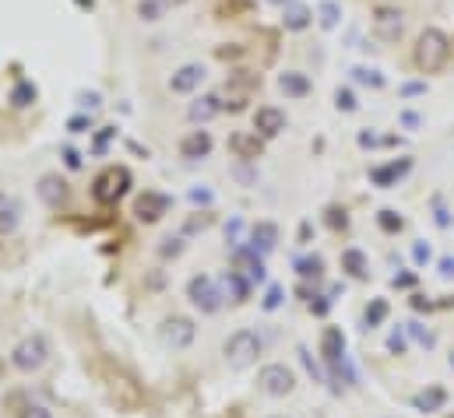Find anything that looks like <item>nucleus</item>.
<instances>
[{
  "mask_svg": "<svg viewBox=\"0 0 454 418\" xmlns=\"http://www.w3.org/2000/svg\"><path fill=\"white\" fill-rule=\"evenodd\" d=\"M78 102H81V109H99V106H102V95H99V92H81Z\"/></svg>",
  "mask_w": 454,
  "mask_h": 418,
  "instance_id": "nucleus-40",
  "label": "nucleus"
},
{
  "mask_svg": "<svg viewBox=\"0 0 454 418\" xmlns=\"http://www.w3.org/2000/svg\"><path fill=\"white\" fill-rule=\"evenodd\" d=\"M300 358H303V365H307V372H310V376H314L317 383H328V376L321 372V365H317V362L310 358V351H307V348H300Z\"/></svg>",
  "mask_w": 454,
  "mask_h": 418,
  "instance_id": "nucleus-37",
  "label": "nucleus"
},
{
  "mask_svg": "<svg viewBox=\"0 0 454 418\" xmlns=\"http://www.w3.org/2000/svg\"><path fill=\"white\" fill-rule=\"evenodd\" d=\"M39 197H43L50 207H60V204L67 200V183H64L60 176H53V172H50V176H43V179H39Z\"/></svg>",
  "mask_w": 454,
  "mask_h": 418,
  "instance_id": "nucleus-21",
  "label": "nucleus"
},
{
  "mask_svg": "<svg viewBox=\"0 0 454 418\" xmlns=\"http://www.w3.org/2000/svg\"><path fill=\"white\" fill-rule=\"evenodd\" d=\"M412 169V158H398V162H387V165H377V169H370V179H373V186H394L405 172Z\"/></svg>",
  "mask_w": 454,
  "mask_h": 418,
  "instance_id": "nucleus-18",
  "label": "nucleus"
},
{
  "mask_svg": "<svg viewBox=\"0 0 454 418\" xmlns=\"http://www.w3.org/2000/svg\"><path fill=\"white\" fill-rule=\"evenodd\" d=\"M204 78H208L204 64H183V67H176L169 74V92L173 95H194L204 85Z\"/></svg>",
  "mask_w": 454,
  "mask_h": 418,
  "instance_id": "nucleus-9",
  "label": "nucleus"
},
{
  "mask_svg": "<svg viewBox=\"0 0 454 418\" xmlns=\"http://www.w3.org/2000/svg\"><path fill=\"white\" fill-rule=\"evenodd\" d=\"M258 386H261L268 397H286V393H293L296 376H293V369H289V365L272 362V365H265V369L258 372Z\"/></svg>",
  "mask_w": 454,
  "mask_h": 418,
  "instance_id": "nucleus-7",
  "label": "nucleus"
},
{
  "mask_svg": "<svg viewBox=\"0 0 454 418\" xmlns=\"http://www.w3.org/2000/svg\"><path fill=\"white\" fill-rule=\"evenodd\" d=\"M251 246H254L258 253H272V250L279 246V225H275V222H258V225H251Z\"/></svg>",
  "mask_w": 454,
  "mask_h": 418,
  "instance_id": "nucleus-19",
  "label": "nucleus"
},
{
  "mask_svg": "<svg viewBox=\"0 0 454 418\" xmlns=\"http://www.w3.org/2000/svg\"><path fill=\"white\" fill-rule=\"evenodd\" d=\"M387 348H391L394 355H401V351H405V334H401V330H391V337H387Z\"/></svg>",
  "mask_w": 454,
  "mask_h": 418,
  "instance_id": "nucleus-43",
  "label": "nucleus"
},
{
  "mask_svg": "<svg viewBox=\"0 0 454 418\" xmlns=\"http://www.w3.org/2000/svg\"><path fill=\"white\" fill-rule=\"evenodd\" d=\"M412 306H415V309H429V299H422V295H415V299H412Z\"/></svg>",
  "mask_w": 454,
  "mask_h": 418,
  "instance_id": "nucleus-54",
  "label": "nucleus"
},
{
  "mask_svg": "<svg viewBox=\"0 0 454 418\" xmlns=\"http://www.w3.org/2000/svg\"><path fill=\"white\" fill-rule=\"evenodd\" d=\"M138 18L141 22H148V25H155V22H162L166 15H169V4L166 0H138Z\"/></svg>",
  "mask_w": 454,
  "mask_h": 418,
  "instance_id": "nucleus-24",
  "label": "nucleus"
},
{
  "mask_svg": "<svg viewBox=\"0 0 454 418\" xmlns=\"http://www.w3.org/2000/svg\"><path fill=\"white\" fill-rule=\"evenodd\" d=\"M279 88H282L286 99H307V95H310V78H307L303 71H286V74L279 78Z\"/></svg>",
  "mask_w": 454,
  "mask_h": 418,
  "instance_id": "nucleus-20",
  "label": "nucleus"
},
{
  "mask_svg": "<svg viewBox=\"0 0 454 418\" xmlns=\"http://www.w3.org/2000/svg\"><path fill=\"white\" fill-rule=\"evenodd\" d=\"M321 355H324V362H328L335 372H342V362H345V334H342L338 327H328V330H324V337H321Z\"/></svg>",
  "mask_w": 454,
  "mask_h": 418,
  "instance_id": "nucleus-14",
  "label": "nucleus"
},
{
  "mask_svg": "<svg viewBox=\"0 0 454 418\" xmlns=\"http://www.w3.org/2000/svg\"><path fill=\"white\" fill-rule=\"evenodd\" d=\"M78 4H81V8H92V0H78Z\"/></svg>",
  "mask_w": 454,
  "mask_h": 418,
  "instance_id": "nucleus-57",
  "label": "nucleus"
},
{
  "mask_svg": "<svg viewBox=\"0 0 454 418\" xmlns=\"http://www.w3.org/2000/svg\"><path fill=\"white\" fill-rule=\"evenodd\" d=\"M225 109V102L218 99V95H201L197 102H190V109H187V116H190V123H211L218 113Z\"/></svg>",
  "mask_w": 454,
  "mask_h": 418,
  "instance_id": "nucleus-17",
  "label": "nucleus"
},
{
  "mask_svg": "<svg viewBox=\"0 0 454 418\" xmlns=\"http://www.w3.org/2000/svg\"><path fill=\"white\" fill-rule=\"evenodd\" d=\"M286 113L279 109V106H261L258 113H254V130L261 134V137H279L282 130H286Z\"/></svg>",
  "mask_w": 454,
  "mask_h": 418,
  "instance_id": "nucleus-12",
  "label": "nucleus"
},
{
  "mask_svg": "<svg viewBox=\"0 0 454 418\" xmlns=\"http://www.w3.org/2000/svg\"><path fill=\"white\" fill-rule=\"evenodd\" d=\"M352 78H356L359 85H370V88H384V78H380V71H373V67H352Z\"/></svg>",
  "mask_w": 454,
  "mask_h": 418,
  "instance_id": "nucleus-30",
  "label": "nucleus"
},
{
  "mask_svg": "<svg viewBox=\"0 0 454 418\" xmlns=\"http://www.w3.org/2000/svg\"><path fill=\"white\" fill-rule=\"evenodd\" d=\"M159 253H162L166 260H169V257H180V253H183V239H162Z\"/></svg>",
  "mask_w": 454,
  "mask_h": 418,
  "instance_id": "nucleus-38",
  "label": "nucleus"
},
{
  "mask_svg": "<svg viewBox=\"0 0 454 418\" xmlns=\"http://www.w3.org/2000/svg\"><path fill=\"white\" fill-rule=\"evenodd\" d=\"M22 418H53V414H50V407H43V404H29V407L22 411Z\"/></svg>",
  "mask_w": 454,
  "mask_h": 418,
  "instance_id": "nucleus-44",
  "label": "nucleus"
},
{
  "mask_svg": "<svg viewBox=\"0 0 454 418\" xmlns=\"http://www.w3.org/2000/svg\"><path fill=\"white\" fill-rule=\"evenodd\" d=\"M443 400H447V393H443L440 386H429V390H422V393H415V397H412V404H415L419 411H440V407H443Z\"/></svg>",
  "mask_w": 454,
  "mask_h": 418,
  "instance_id": "nucleus-26",
  "label": "nucleus"
},
{
  "mask_svg": "<svg viewBox=\"0 0 454 418\" xmlns=\"http://www.w3.org/2000/svg\"><path fill=\"white\" fill-rule=\"evenodd\" d=\"M18 222H22V207H18V200L11 197V193H0V232H15L18 229Z\"/></svg>",
  "mask_w": 454,
  "mask_h": 418,
  "instance_id": "nucleus-22",
  "label": "nucleus"
},
{
  "mask_svg": "<svg viewBox=\"0 0 454 418\" xmlns=\"http://www.w3.org/2000/svg\"><path fill=\"white\" fill-rule=\"evenodd\" d=\"M268 4H275V8H286V4H293V0H268Z\"/></svg>",
  "mask_w": 454,
  "mask_h": 418,
  "instance_id": "nucleus-56",
  "label": "nucleus"
},
{
  "mask_svg": "<svg viewBox=\"0 0 454 418\" xmlns=\"http://www.w3.org/2000/svg\"><path fill=\"white\" fill-rule=\"evenodd\" d=\"M229 148H233V155L240 162H258L261 151H265V141H261L258 130H243V134H233L229 137Z\"/></svg>",
  "mask_w": 454,
  "mask_h": 418,
  "instance_id": "nucleus-13",
  "label": "nucleus"
},
{
  "mask_svg": "<svg viewBox=\"0 0 454 418\" xmlns=\"http://www.w3.org/2000/svg\"><path fill=\"white\" fill-rule=\"evenodd\" d=\"M282 295H286V292H282V285H272V288L265 292V302H261V306L272 313V309H279V306H282Z\"/></svg>",
  "mask_w": 454,
  "mask_h": 418,
  "instance_id": "nucleus-35",
  "label": "nucleus"
},
{
  "mask_svg": "<svg viewBox=\"0 0 454 418\" xmlns=\"http://www.w3.org/2000/svg\"><path fill=\"white\" fill-rule=\"evenodd\" d=\"M208 225V218H190L187 222V232H197V229H204Z\"/></svg>",
  "mask_w": 454,
  "mask_h": 418,
  "instance_id": "nucleus-52",
  "label": "nucleus"
},
{
  "mask_svg": "<svg viewBox=\"0 0 454 418\" xmlns=\"http://www.w3.org/2000/svg\"><path fill=\"white\" fill-rule=\"evenodd\" d=\"M296 271H300V278H321L324 274V260L314 253V257H300L296 260Z\"/></svg>",
  "mask_w": 454,
  "mask_h": 418,
  "instance_id": "nucleus-29",
  "label": "nucleus"
},
{
  "mask_svg": "<svg viewBox=\"0 0 454 418\" xmlns=\"http://www.w3.org/2000/svg\"><path fill=\"white\" fill-rule=\"evenodd\" d=\"M240 232H243V222H240V218H233L229 225H225V239L233 243V250L240 246Z\"/></svg>",
  "mask_w": 454,
  "mask_h": 418,
  "instance_id": "nucleus-39",
  "label": "nucleus"
},
{
  "mask_svg": "<svg viewBox=\"0 0 454 418\" xmlns=\"http://www.w3.org/2000/svg\"><path fill=\"white\" fill-rule=\"evenodd\" d=\"M194 337H197V327H194V320H187V316H166L162 323H159V341L166 344V348H190L194 344Z\"/></svg>",
  "mask_w": 454,
  "mask_h": 418,
  "instance_id": "nucleus-6",
  "label": "nucleus"
},
{
  "mask_svg": "<svg viewBox=\"0 0 454 418\" xmlns=\"http://www.w3.org/2000/svg\"><path fill=\"white\" fill-rule=\"evenodd\" d=\"M412 257H415V264H426V260H429V246H426V243H415V246H412Z\"/></svg>",
  "mask_w": 454,
  "mask_h": 418,
  "instance_id": "nucleus-47",
  "label": "nucleus"
},
{
  "mask_svg": "<svg viewBox=\"0 0 454 418\" xmlns=\"http://www.w3.org/2000/svg\"><path fill=\"white\" fill-rule=\"evenodd\" d=\"M335 106H338L342 113H356V109H359V102H356L352 88H335Z\"/></svg>",
  "mask_w": 454,
  "mask_h": 418,
  "instance_id": "nucleus-33",
  "label": "nucleus"
},
{
  "mask_svg": "<svg viewBox=\"0 0 454 418\" xmlns=\"http://www.w3.org/2000/svg\"><path fill=\"white\" fill-rule=\"evenodd\" d=\"M401 32H405V15H401V8H387V4H384V8L373 11V36H377V39L398 43Z\"/></svg>",
  "mask_w": 454,
  "mask_h": 418,
  "instance_id": "nucleus-8",
  "label": "nucleus"
},
{
  "mask_svg": "<svg viewBox=\"0 0 454 418\" xmlns=\"http://www.w3.org/2000/svg\"><path fill=\"white\" fill-rule=\"evenodd\" d=\"M236 179H243V183H254V179H258V172H254V169H247V162H243V165H236Z\"/></svg>",
  "mask_w": 454,
  "mask_h": 418,
  "instance_id": "nucleus-48",
  "label": "nucleus"
},
{
  "mask_svg": "<svg viewBox=\"0 0 454 418\" xmlns=\"http://www.w3.org/2000/svg\"><path fill=\"white\" fill-rule=\"evenodd\" d=\"M342 271H349L352 278H366V274H370L366 253H363V250H356V246H352V250H345V253H342Z\"/></svg>",
  "mask_w": 454,
  "mask_h": 418,
  "instance_id": "nucleus-25",
  "label": "nucleus"
},
{
  "mask_svg": "<svg viewBox=\"0 0 454 418\" xmlns=\"http://www.w3.org/2000/svg\"><path fill=\"white\" fill-rule=\"evenodd\" d=\"M169 8H180V4H190V0H166Z\"/></svg>",
  "mask_w": 454,
  "mask_h": 418,
  "instance_id": "nucleus-55",
  "label": "nucleus"
},
{
  "mask_svg": "<svg viewBox=\"0 0 454 418\" xmlns=\"http://www.w3.org/2000/svg\"><path fill=\"white\" fill-rule=\"evenodd\" d=\"M36 95H39V92H36L32 81H18V85L11 88V106H15V109H29V106L36 102Z\"/></svg>",
  "mask_w": 454,
  "mask_h": 418,
  "instance_id": "nucleus-28",
  "label": "nucleus"
},
{
  "mask_svg": "<svg viewBox=\"0 0 454 418\" xmlns=\"http://www.w3.org/2000/svg\"><path fill=\"white\" fill-rule=\"evenodd\" d=\"M233 264H236V271H240L251 285H261V281L268 278L265 260L258 257V250H254V246H236V250H233Z\"/></svg>",
  "mask_w": 454,
  "mask_h": 418,
  "instance_id": "nucleus-10",
  "label": "nucleus"
},
{
  "mask_svg": "<svg viewBox=\"0 0 454 418\" xmlns=\"http://www.w3.org/2000/svg\"><path fill=\"white\" fill-rule=\"evenodd\" d=\"M190 200H194V204H211L215 197H211V190H204V186H194V190H190Z\"/></svg>",
  "mask_w": 454,
  "mask_h": 418,
  "instance_id": "nucleus-45",
  "label": "nucleus"
},
{
  "mask_svg": "<svg viewBox=\"0 0 454 418\" xmlns=\"http://www.w3.org/2000/svg\"><path fill=\"white\" fill-rule=\"evenodd\" d=\"M314 18H317V15H314L307 4H300V0H293V4L282 8V29H286V32H303V29L314 25Z\"/></svg>",
  "mask_w": 454,
  "mask_h": 418,
  "instance_id": "nucleus-16",
  "label": "nucleus"
},
{
  "mask_svg": "<svg viewBox=\"0 0 454 418\" xmlns=\"http://www.w3.org/2000/svg\"><path fill=\"white\" fill-rule=\"evenodd\" d=\"M415 67L422 71V74H436L447 60H450V39H447V32H440V29H422L419 32V39H415Z\"/></svg>",
  "mask_w": 454,
  "mask_h": 418,
  "instance_id": "nucleus-1",
  "label": "nucleus"
},
{
  "mask_svg": "<svg viewBox=\"0 0 454 418\" xmlns=\"http://www.w3.org/2000/svg\"><path fill=\"white\" fill-rule=\"evenodd\" d=\"M166 211H169V197H166V193H155V190H145V193L138 197V204H134V215H138V222H145V225L159 222Z\"/></svg>",
  "mask_w": 454,
  "mask_h": 418,
  "instance_id": "nucleus-11",
  "label": "nucleus"
},
{
  "mask_svg": "<svg viewBox=\"0 0 454 418\" xmlns=\"http://www.w3.org/2000/svg\"><path fill=\"white\" fill-rule=\"evenodd\" d=\"M359 144H363V148H377L380 137H377V134H359Z\"/></svg>",
  "mask_w": 454,
  "mask_h": 418,
  "instance_id": "nucleus-50",
  "label": "nucleus"
},
{
  "mask_svg": "<svg viewBox=\"0 0 454 418\" xmlns=\"http://www.w3.org/2000/svg\"><path fill=\"white\" fill-rule=\"evenodd\" d=\"M401 123H405V127H419V116H415V113H401Z\"/></svg>",
  "mask_w": 454,
  "mask_h": 418,
  "instance_id": "nucleus-53",
  "label": "nucleus"
},
{
  "mask_svg": "<svg viewBox=\"0 0 454 418\" xmlns=\"http://www.w3.org/2000/svg\"><path fill=\"white\" fill-rule=\"evenodd\" d=\"M261 337L254 334V330H236V334H229L225 337V344H222V355H225V362H229L233 369H247V365H254L258 362V355H261Z\"/></svg>",
  "mask_w": 454,
  "mask_h": 418,
  "instance_id": "nucleus-2",
  "label": "nucleus"
},
{
  "mask_svg": "<svg viewBox=\"0 0 454 418\" xmlns=\"http://www.w3.org/2000/svg\"><path fill=\"white\" fill-rule=\"evenodd\" d=\"M377 222H380V229H384V232H401V225H405V222H401V215H398V211H391V207H384V211L377 215Z\"/></svg>",
  "mask_w": 454,
  "mask_h": 418,
  "instance_id": "nucleus-32",
  "label": "nucleus"
},
{
  "mask_svg": "<svg viewBox=\"0 0 454 418\" xmlns=\"http://www.w3.org/2000/svg\"><path fill=\"white\" fill-rule=\"evenodd\" d=\"M412 281H415L412 274H394V288H408Z\"/></svg>",
  "mask_w": 454,
  "mask_h": 418,
  "instance_id": "nucleus-51",
  "label": "nucleus"
},
{
  "mask_svg": "<svg viewBox=\"0 0 454 418\" xmlns=\"http://www.w3.org/2000/svg\"><path fill=\"white\" fill-rule=\"evenodd\" d=\"M222 295L229 299V302H243L251 295V281L240 271H229V274H225V281H222Z\"/></svg>",
  "mask_w": 454,
  "mask_h": 418,
  "instance_id": "nucleus-23",
  "label": "nucleus"
},
{
  "mask_svg": "<svg viewBox=\"0 0 454 418\" xmlns=\"http://www.w3.org/2000/svg\"><path fill=\"white\" fill-rule=\"evenodd\" d=\"M314 299H317V302H310V309H314L317 316H324V313L331 309V295H314Z\"/></svg>",
  "mask_w": 454,
  "mask_h": 418,
  "instance_id": "nucleus-46",
  "label": "nucleus"
},
{
  "mask_svg": "<svg viewBox=\"0 0 454 418\" xmlns=\"http://www.w3.org/2000/svg\"><path fill=\"white\" fill-rule=\"evenodd\" d=\"M408 330H412V337H415L422 348H433V344H436V337H433V334H429L422 323H408Z\"/></svg>",
  "mask_w": 454,
  "mask_h": 418,
  "instance_id": "nucleus-36",
  "label": "nucleus"
},
{
  "mask_svg": "<svg viewBox=\"0 0 454 418\" xmlns=\"http://www.w3.org/2000/svg\"><path fill=\"white\" fill-rule=\"evenodd\" d=\"M317 18H321V29H338L342 25V4L338 0H324V4L317 8Z\"/></svg>",
  "mask_w": 454,
  "mask_h": 418,
  "instance_id": "nucleus-27",
  "label": "nucleus"
},
{
  "mask_svg": "<svg viewBox=\"0 0 454 418\" xmlns=\"http://www.w3.org/2000/svg\"><path fill=\"white\" fill-rule=\"evenodd\" d=\"M401 95H405V99H412V95H426V81H408V85H401Z\"/></svg>",
  "mask_w": 454,
  "mask_h": 418,
  "instance_id": "nucleus-42",
  "label": "nucleus"
},
{
  "mask_svg": "<svg viewBox=\"0 0 454 418\" xmlns=\"http://www.w3.org/2000/svg\"><path fill=\"white\" fill-rule=\"evenodd\" d=\"M211 148H215V141H211V134H208V130H190V134L180 141V155H183L187 162L208 158V155H211Z\"/></svg>",
  "mask_w": 454,
  "mask_h": 418,
  "instance_id": "nucleus-15",
  "label": "nucleus"
},
{
  "mask_svg": "<svg viewBox=\"0 0 454 418\" xmlns=\"http://www.w3.org/2000/svg\"><path fill=\"white\" fill-rule=\"evenodd\" d=\"M64 165L67 169H81L85 162H81V151L78 148H64Z\"/></svg>",
  "mask_w": 454,
  "mask_h": 418,
  "instance_id": "nucleus-41",
  "label": "nucleus"
},
{
  "mask_svg": "<svg viewBox=\"0 0 454 418\" xmlns=\"http://www.w3.org/2000/svg\"><path fill=\"white\" fill-rule=\"evenodd\" d=\"M46 362H50V344L43 334H29L11 348V365L18 372H39Z\"/></svg>",
  "mask_w": 454,
  "mask_h": 418,
  "instance_id": "nucleus-3",
  "label": "nucleus"
},
{
  "mask_svg": "<svg viewBox=\"0 0 454 418\" xmlns=\"http://www.w3.org/2000/svg\"><path fill=\"white\" fill-rule=\"evenodd\" d=\"M384 316H387V302H384V299H373V302L366 306V327H380Z\"/></svg>",
  "mask_w": 454,
  "mask_h": 418,
  "instance_id": "nucleus-31",
  "label": "nucleus"
},
{
  "mask_svg": "<svg viewBox=\"0 0 454 418\" xmlns=\"http://www.w3.org/2000/svg\"><path fill=\"white\" fill-rule=\"evenodd\" d=\"M127 186H131V172H127V169L109 165V169H102V172L95 176V183H92V197H95L99 204H116V200L127 193Z\"/></svg>",
  "mask_w": 454,
  "mask_h": 418,
  "instance_id": "nucleus-5",
  "label": "nucleus"
},
{
  "mask_svg": "<svg viewBox=\"0 0 454 418\" xmlns=\"http://www.w3.org/2000/svg\"><path fill=\"white\" fill-rule=\"evenodd\" d=\"M440 274L443 278H454V257H440Z\"/></svg>",
  "mask_w": 454,
  "mask_h": 418,
  "instance_id": "nucleus-49",
  "label": "nucleus"
},
{
  "mask_svg": "<svg viewBox=\"0 0 454 418\" xmlns=\"http://www.w3.org/2000/svg\"><path fill=\"white\" fill-rule=\"evenodd\" d=\"M187 299L201 309V313H218L222 306H225V295H222V285L215 281V278H208V274H194L190 281H187Z\"/></svg>",
  "mask_w": 454,
  "mask_h": 418,
  "instance_id": "nucleus-4",
  "label": "nucleus"
},
{
  "mask_svg": "<svg viewBox=\"0 0 454 418\" xmlns=\"http://www.w3.org/2000/svg\"><path fill=\"white\" fill-rule=\"evenodd\" d=\"M67 130H71V134H92V116H85V113L71 116V120H67Z\"/></svg>",
  "mask_w": 454,
  "mask_h": 418,
  "instance_id": "nucleus-34",
  "label": "nucleus"
}]
</instances>
